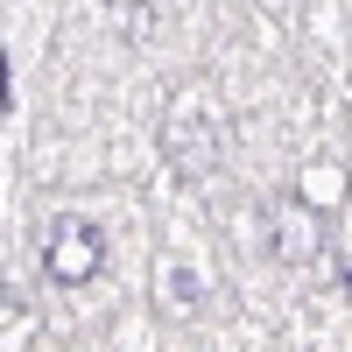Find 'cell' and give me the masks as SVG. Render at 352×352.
Segmentation results:
<instances>
[{"mask_svg":"<svg viewBox=\"0 0 352 352\" xmlns=\"http://www.w3.org/2000/svg\"><path fill=\"white\" fill-rule=\"evenodd\" d=\"M261 226H268V254L289 268H310L324 254V212H310V197H268L261 204Z\"/></svg>","mask_w":352,"mask_h":352,"instance_id":"1","label":"cell"},{"mask_svg":"<svg viewBox=\"0 0 352 352\" xmlns=\"http://www.w3.org/2000/svg\"><path fill=\"white\" fill-rule=\"evenodd\" d=\"M162 148L176 162V176H212L219 169V120L204 99H176L169 106V127H162Z\"/></svg>","mask_w":352,"mask_h":352,"instance_id":"2","label":"cell"},{"mask_svg":"<svg viewBox=\"0 0 352 352\" xmlns=\"http://www.w3.org/2000/svg\"><path fill=\"white\" fill-rule=\"evenodd\" d=\"M43 268H50V282L85 289V282L106 268V232H99L92 219H56L50 240H43Z\"/></svg>","mask_w":352,"mask_h":352,"instance_id":"3","label":"cell"},{"mask_svg":"<svg viewBox=\"0 0 352 352\" xmlns=\"http://www.w3.org/2000/svg\"><path fill=\"white\" fill-rule=\"evenodd\" d=\"M169 289H176V296H169V303H176V310H190V296H204V289H197V282H190V275H184V268H176V275H169Z\"/></svg>","mask_w":352,"mask_h":352,"instance_id":"4","label":"cell"}]
</instances>
